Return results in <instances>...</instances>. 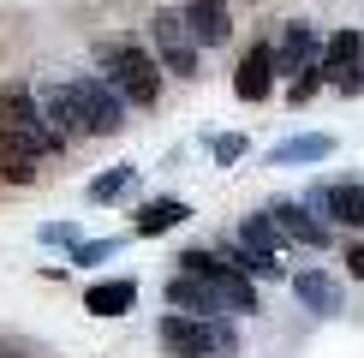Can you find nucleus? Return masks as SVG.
Returning <instances> with one entry per match:
<instances>
[{"mask_svg":"<svg viewBox=\"0 0 364 358\" xmlns=\"http://www.w3.org/2000/svg\"><path fill=\"white\" fill-rule=\"evenodd\" d=\"M102 78L119 90L126 108H156L161 102V66L144 42L119 36V42H102Z\"/></svg>","mask_w":364,"mask_h":358,"instance_id":"f257e3e1","label":"nucleus"},{"mask_svg":"<svg viewBox=\"0 0 364 358\" xmlns=\"http://www.w3.org/2000/svg\"><path fill=\"white\" fill-rule=\"evenodd\" d=\"M156 340L168 347L173 358H233L239 340L221 317H186V310H168L156 322Z\"/></svg>","mask_w":364,"mask_h":358,"instance_id":"f03ea898","label":"nucleus"},{"mask_svg":"<svg viewBox=\"0 0 364 358\" xmlns=\"http://www.w3.org/2000/svg\"><path fill=\"white\" fill-rule=\"evenodd\" d=\"M0 138L24 143L36 161L60 156V138L42 126V102H36V90H24V84H0Z\"/></svg>","mask_w":364,"mask_h":358,"instance_id":"7ed1b4c3","label":"nucleus"},{"mask_svg":"<svg viewBox=\"0 0 364 358\" xmlns=\"http://www.w3.org/2000/svg\"><path fill=\"white\" fill-rule=\"evenodd\" d=\"M60 90H66V102L78 108L84 138H114V131L126 126V102H119V90L102 78V72H78V78H66Z\"/></svg>","mask_w":364,"mask_h":358,"instance_id":"20e7f679","label":"nucleus"},{"mask_svg":"<svg viewBox=\"0 0 364 358\" xmlns=\"http://www.w3.org/2000/svg\"><path fill=\"white\" fill-rule=\"evenodd\" d=\"M149 42H156V66L173 72V78H197V42L179 12H156L149 18Z\"/></svg>","mask_w":364,"mask_h":358,"instance_id":"39448f33","label":"nucleus"},{"mask_svg":"<svg viewBox=\"0 0 364 358\" xmlns=\"http://www.w3.org/2000/svg\"><path fill=\"white\" fill-rule=\"evenodd\" d=\"M263 215L275 221V233H281V239H293V245H305V251H323V245H328V221H323V215H311V209H305V203H293V197L269 203Z\"/></svg>","mask_w":364,"mask_h":358,"instance_id":"423d86ee","label":"nucleus"},{"mask_svg":"<svg viewBox=\"0 0 364 358\" xmlns=\"http://www.w3.org/2000/svg\"><path fill=\"white\" fill-rule=\"evenodd\" d=\"M269 54H275V78H299L305 66H316V54H323V36H316L311 24H299V18H293Z\"/></svg>","mask_w":364,"mask_h":358,"instance_id":"0eeeda50","label":"nucleus"},{"mask_svg":"<svg viewBox=\"0 0 364 358\" xmlns=\"http://www.w3.org/2000/svg\"><path fill=\"white\" fill-rule=\"evenodd\" d=\"M168 310H186V317H221L227 298L215 293L209 275H186V268H179V275L168 281Z\"/></svg>","mask_w":364,"mask_h":358,"instance_id":"6e6552de","label":"nucleus"},{"mask_svg":"<svg viewBox=\"0 0 364 358\" xmlns=\"http://www.w3.org/2000/svg\"><path fill=\"white\" fill-rule=\"evenodd\" d=\"M311 215H323V221H341V227H364V185H316L311 197H305Z\"/></svg>","mask_w":364,"mask_h":358,"instance_id":"1a4fd4ad","label":"nucleus"},{"mask_svg":"<svg viewBox=\"0 0 364 358\" xmlns=\"http://www.w3.org/2000/svg\"><path fill=\"white\" fill-rule=\"evenodd\" d=\"M179 18H186V30H191V42H197V48H221V42L233 36L227 0H186V6H179Z\"/></svg>","mask_w":364,"mask_h":358,"instance_id":"9d476101","label":"nucleus"},{"mask_svg":"<svg viewBox=\"0 0 364 358\" xmlns=\"http://www.w3.org/2000/svg\"><path fill=\"white\" fill-rule=\"evenodd\" d=\"M269 90H275V54H269V42H257V48H245V60L233 72V96L239 102H269Z\"/></svg>","mask_w":364,"mask_h":358,"instance_id":"9b49d317","label":"nucleus"},{"mask_svg":"<svg viewBox=\"0 0 364 358\" xmlns=\"http://www.w3.org/2000/svg\"><path fill=\"white\" fill-rule=\"evenodd\" d=\"M186 221H191V203H179V197H149L138 215H132V233H138V239H156V233L186 227Z\"/></svg>","mask_w":364,"mask_h":358,"instance_id":"f8f14e48","label":"nucleus"},{"mask_svg":"<svg viewBox=\"0 0 364 358\" xmlns=\"http://www.w3.org/2000/svg\"><path fill=\"white\" fill-rule=\"evenodd\" d=\"M358 54H364V36H358V30H335V36L323 42V54H316V72H323L328 84H341L346 72L358 66Z\"/></svg>","mask_w":364,"mask_h":358,"instance_id":"ddd939ff","label":"nucleus"},{"mask_svg":"<svg viewBox=\"0 0 364 358\" xmlns=\"http://www.w3.org/2000/svg\"><path fill=\"white\" fill-rule=\"evenodd\" d=\"M36 102H42V126H48L54 138H60V149L84 138V119H78V108H72V102H66V90H60V84H54V90H42Z\"/></svg>","mask_w":364,"mask_h":358,"instance_id":"4468645a","label":"nucleus"},{"mask_svg":"<svg viewBox=\"0 0 364 358\" xmlns=\"http://www.w3.org/2000/svg\"><path fill=\"white\" fill-rule=\"evenodd\" d=\"M132 305H138V281H96V287H84L90 317H126Z\"/></svg>","mask_w":364,"mask_h":358,"instance_id":"2eb2a0df","label":"nucleus"},{"mask_svg":"<svg viewBox=\"0 0 364 358\" xmlns=\"http://www.w3.org/2000/svg\"><path fill=\"white\" fill-rule=\"evenodd\" d=\"M293 293H299V305H305V310H316V317H335V310H341V281H328L323 268L293 275Z\"/></svg>","mask_w":364,"mask_h":358,"instance_id":"dca6fc26","label":"nucleus"},{"mask_svg":"<svg viewBox=\"0 0 364 358\" xmlns=\"http://www.w3.org/2000/svg\"><path fill=\"white\" fill-rule=\"evenodd\" d=\"M328 156H335V138H328V131H305V138H287V143L269 149V161H275V168H299V161H328Z\"/></svg>","mask_w":364,"mask_h":358,"instance_id":"f3484780","label":"nucleus"},{"mask_svg":"<svg viewBox=\"0 0 364 358\" xmlns=\"http://www.w3.org/2000/svg\"><path fill=\"white\" fill-rule=\"evenodd\" d=\"M239 245H245L257 263H281V245H287V239L275 233V221H269V215H245V221H239Z\"/></svg>","mask_w":364,"mask_h":358,"instance_id":"a211bd4d","label":"nucleus"},{"mask_svg":"<svg viewBox=\"0 0 364 358\" xmlns=\"http://www.w3.org/2000/svg\"><path fill=\"white\" fill-rule=\"evenodd\" d=\"M36 173H42V161L30 156L24 143L0 138V179H6V185H36Z\"/></svg>","mask_w":364,"mask_h":358,"instance_id":"6ab92c4d","label":"nucleus"},{"mask_svg":"<svg viewBox=\"0 0 364 358\" xmlns=\"http://www.w3.org/2000/svg\"><path fill=\"white\" fill-rule=\"evenodd\" d=\"M132 185H138V168H132V161H119V168H108V173H96V179H90V191H84V197H90V203H119Z\"/></svg>","mask_w":364,"mask_h":358,"instance_id":"aec40b11","label":"nucleus"},{"mask_svg":"<svg viewBox=\"0 0 364 358\" xmlns=\"http://www.w3.org/2000/svg\"><path fill=\"white\" fill-rule=\"evenodd\" d=\"M328 78H323V72H316V66H305V72H299V78L293 84H287V102H293V108H305V102L316 96V90H323Z\"/></svg>","mask_w":364,"mask_h":358,"instance_id":"412c9836","label":"nucleus"},{"mask_svg":"<svg viewBox=\"0 0 364 358\" xmlns=\"http://www.w3.org/2000/svg\"><path fill=\"white\" fill-rule=\"evenodd\" d=\"M114 251H119V239H90V245L78 239V245H72V263H102V257H114Z\"/></svg>","mask_w":364,"mask_h":358,"instance_id":"4be33fe9","label":"nucleus"},{"mask_svg":"<svg viewBox=\"0 0 364 358\" xmlns=\"http://www.w3.org/2000/svg\"><path fill=\"white\" fill-rule=\"evenodd\" d=\"M209 156H215V161H221V168H233V161H239V156H245V138H239V131H221V138H215V143H209Z\"/></svg>","mask_w":364,"mask_h":358,"instance_id":"5701e85b","label":"nucleus"},{"mask_svg":"<svg viewBox=\"0 0 364 358\" xmlns=\"http://www.w3.org/2000/svg\"><path fill=\"white\" fill-rule=\"evenodd\" d=\"M42 245H78V221H48V227H42Z\"/></svg>","mask_w":364,"mask_h":358,"instance_id":"b1692460","label":"nucleus"},{"mask_svg":"<svg viewBox=\"0 0 364 358\" xmlns=\"http://www.w3.org/2000/svg\"><path fill=\"white\" fill-rule=\"evenodd\" d=\"M346 268H353V281H364V239H358V245H346Z\"/></svg>","mask_w":364,"mask_h":358,"instance_id":"393cba45","label":"nucleus"}]
</instances>
